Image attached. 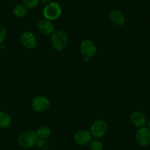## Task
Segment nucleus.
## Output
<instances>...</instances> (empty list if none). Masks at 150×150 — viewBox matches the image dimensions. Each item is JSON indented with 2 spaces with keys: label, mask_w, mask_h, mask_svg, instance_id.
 Listing matches in <instances>:
<instances>
[{
  "label": "nucleus",
  "mask_w": 150,
  "mask_h": 150,
  "mask_svg": "<svg viewBox=\"0 0 150 150\" xmlns=\"http://www.w3.org/2000/svg\"><path fill=\"white\" fill-rule=\"evenodd\" d=\"M51 41L54 50L60 52L65 50L67 46L69 38L66 32L61 30H57L53 32L52 34Z\"/></svg>",
  "instance_id": "nucleus-1"
},
{
  "label": "nucleus",
  "mask_w": 150,
  "mask_h": 150,
  "mask_svg": "<svg viewBox=\"0 0 150 150\" xmlns=\"http://www.w3.org/2000/svg\"><path fill=\"white\" fill-rule=\"evenodd\" d=\"M38 140V138L35 132L28 130L20 134L18 138V144L23 148H31L37 144Z\"/></svg>",
  "instance_id": "nucleus-2"
},
{
  "label": "nucleus",
  "mask_w": 150,
  "mask_h": 150,
  "mask_svg": "<svg viewBox=\"0 0 150 150\" xmlns=\"http://www.w3.org/2000/svg\"><path fill=\"white\" fill-rule=\"evenodd\" d=\"M62 13V9L60 5L57 2H52L44 8L43 15L44 18L50 21H54L57 19Z\"/></svg>",
  "instance_id": "nucleus-3"
},
{
  "label": "nucleus",
  "mask_w": 150,
  "mask_h": 150,
  "mask_svg": "<svg viewBox=\"0 0 150 150\" xmlns=\"http://www.w3.org/2000/svg\"><path fill=\"white\" fill-rule=\"evenodd\" d=\"M32 108L36 112H44L47 110L50 105V101L47 96L39 95L32 100Z\"/></svg>",
  "instance_id": "nucleus-4"
},
{
  "label": "nucleus",
  "mask_w": 150,
  "mask_h": 150,
  "mask_svg": "<svg viewBox=\"0 0 150 150\" xmlns=\"http://www.w3.org/2000/svg\"><path fill=\"white\" fill-rule=\"evenodd\" d=\"M108 130L107 123L102 119H98L95 121L91 127V133L94 138H99L103 137Z\"/></svg>",
  "instance_id": "nucleus-5"
},
{
  "label": "nucleus",
  "mask_w": 150,
  "mask_h": 150,
  "mask_svg": "<svg viewBox=\"0 0 150 150\" xmlns=\"http://www.w3.org/2000/svg\"><path fill=\"white\" fill-rule=\"evenodd\" d=\"M80 51L85 58H91L96 53L97 49L96 45L91 40L86 39L82 41L80 45Z\"/></svg>",
  "instance_id": "nucleus-6"
},
{
  "label": "nucleus",
  "mask_w": 150,
  "mask_h": 150,
  "mask_svg": "<svg viewBox=\"0 0 150 150\" xmlns=\"http://www.w3.org/2000/svg\"><path fill=\"white\" fill-rule=\"evenodd\" d=\"M135 140L140 146H146L150 144V129L146 127L139 128L135 133Z\"/></svg>",
  "instance_id": "nucleus-7"
},
{
  "label": "nucleus",
  "mask_w": 150,
  "mask_h": 150,
  "mask_svg": "<svg viewBox=\"0 0 150 150\" xmlns=\"http://www.w3.org/2000/svg\"><path fill=\"white\" fill-rule=\"evenodd\" d=\"M74 139L77 145L86 146L90 144L91 141H92V135L90 131L86 129H80L74 134Z\"/></svg>",
  "instance_id": "nucleus-8"
},
{
  "label": "nucleus",
  "mask_w": 150,
  "mask_h": 150,
  "mask_svg": "<svg viewBox=\"0 0 150 150\" xmlns=\"http://www.w3.org/2000/svg\"><path fill=\"white\" fill-rule=\"evenodd\" d=\"M21 42L25 48L32 50L37 45V39L35 35L31 32H24L21 35Z\"/></svg>",
  "instance_id": "nucleus-9"
},
{
  "label": "nucleus",
  "mask_w": 150,
  "mask_h": 150,
  "mask_svg": "<svg viewBox=\"0 0 150 150\" xmlns=\"http://www.w3.org/2000/svg\"><path fill=\"white\" fill-rule=\"evenodd\" d=\"M38 30L44 35H51L54 31V24L51 21L44 19L38 23Z\"/></svg>",
  "instance_id": "nucleus-10"
},
{
  "label": "nucleus",
  "mask_w": 150,
  "mask_h": 150,
  "mask_svg": "<svg viewBox=\"0 0 150 150\" xmlns=\"http://www.w3.org/2000/svg\"><path fill=\"white\" fill-rule=\"evenodd\" d=\"M109 17L110 21L117 26H123L125 23V18L124 14L120 11L113 9L110 12Z\"/></svg>",
  "instance_id": "nucleus-11"
},
{
  "label": "nucleus",
  "mask_w": 150,
  "mask_h": 150,
  "mask_svg": "<svg viewBox=\"0 0 150 150\" xmlns=\"http://www.w3.org/2000/svg\"><path fill=\"white\" fill-rule=\"evenodd\" d=\"M130 120L132 125L138 127H143L146 124V119L145 116L140 111H135L131 114Z\"/></svg>",
  "instance_id": "nucleus-12"
},
{
  "label": "nucleus",
  "mask_w": 150,
  "mask_h": 150,
  "mask_svg": "<svg viewBox=\"0 0 150 150\" xmlns=\"http://www.w3.org/2000/svg\"><path fill=\"white\" fill-rule=\"evenodd\" d=\"M13 14L17 18H24L28 13V8L24 5L21 4H17L13 8Z\"/></svg>",
  "instance_id": "nucleus-13"
},
{
  "label": "nucleus",
  "mask_w": 150,
  "mask_h": 150,
  "mask_svg": "<svg viewBox=\"0 0 150 150\" xmlns=\"http://www.w3.org/2000/svg\"><path fill=\"white\" fill-rule=\"evenodd\" d=\"M12 119L8 112L0 111V128H8L11 126Z\"/></svg>",
  "instance_id": "nucleus-14"
},
{
  "label": "nucleus",
  "mask_w": 150,
  "mask_h": 150,
  "mask_svg": "<svg viewBox=\"0 0 150 150\" xmlns=\"http://www.w3.org/2000/svg\"><path fill=\"white\" fill-rule=\"evenodd\" d=\"M38 139H47V138L50 136L51 135V129L48 126L43 125V126L39 127L38 128L35 132Z\"/></svg>",
  "instance_id": "nucleus-15"
},
{
  "label": "nucleus",
  "mask_w": 150,
  "mask_h": 150,
  "mask_svg": "<svg viewBox=\"0 0 150 150\" xmlns=\"http://www.w3.org/2000/svg\"><path fill=\"white\" fill-rule=\"evenodd\" d=\"M89 148L90 150H103L104 146L101 141L98 140H93L89 144Z\"/></svg>",
  "instance_id": "nucleus-16"
},
{
  "label": "nucleus",
  "mask_w": 150,
  "mask_h": 150,
  "mask_svg": "<svg viewBox=\"0 0 150 150\" xmlns=\"http://www.w3.org/2000/svg\"><path fill=\"white\" fill-rule=\"evenodd\" d=\"M25 6L30 9H33L39 5L40 0H23Z\"/></svg>",
  "instance_id": "nucleus-17"
},
{
  "label": "nucleus",
  "mask_w": 150,
  "mask_h": 150,
  "mask_svg": "<svg viewBox=\"0 0 150 150\" xmlns=\"http://www.w3.org/2000/svg\"><path fill=\"white\" fill-rule=\"evenodd\" d=\"M7 36V30L3 26L0 25V45L4 42Z\"/></svg>",
  "instance_id": "nucleus-18"
},
{
  "label": "nucleus",
  "mask_w": 150,
  "mask_h": 150,
  "mask_svg": "<svg viewBox=\"0 0 150 150\" xmlns=\"http://www.w3.org/2000/svg\"><path fill=\"white\" fill-rule=\"evenodd\" d=\"M41 1H42L43 2V3H44V4H46V5H49V4L50 3V2H52V1L51 0H41Z\"/></svg>",
  "instance_id": "nucleus-19"
},
{
  "label": "nucleus",
  "mask_w": 150,
  "mask_h": 150,
  "mask_svg": "<svg viewBox=\"0 0 150 150\" xmlns=\"http://www.w3.org/2000/svg\"><path fill=\"white\" fill-rule=\"evenodd\" d=\"M149 127L150 129V122L148 123V127Z\"/></svg>",
  "instance_id": "nucleus-20"
}]
</instances>
